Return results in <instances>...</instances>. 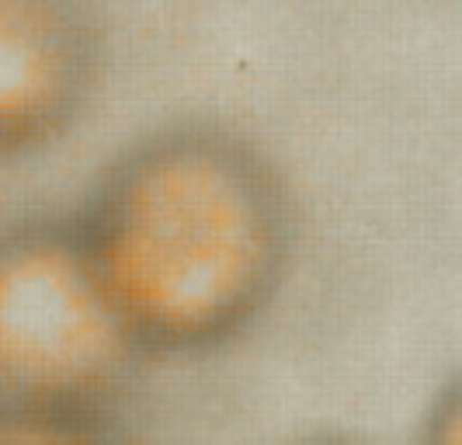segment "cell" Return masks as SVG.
I'll return each instance as SVG.
<instances>
[{"label":"cell","instance_id":"3","mask_svg":"<svg viewBox=\"0 0 462 445\" xmlns=\"http://www.w3.org/2000/svg\"><path fill=\"white\" fill-rule=\"evenodd\" d=\"M91 67L80 0H0V153L49 140L80 105Z\"/></svg>","mask_w":462,"mask_h":445},{"label":"cell","instance_id":"1","mask_svg":"<svg viewBox=\"0 0 462 445\" xmlns=\"http://www.w3.org/2000/svg\"><path fill=\"white\" fill-rule=\"evenodd\" d=\"M80 236L139 345L202 348L264 306L285 261V209L244 146L174 136L118 171Z\"/></svg>","mask_w":462,"mask_h":445},{"label":"cell","instance_id":"2","mask_svg":"<svg viewBox=\"0 0 462 445\" xmlns=\"http://www.w3.org/2000/svg\"><path fill=\"white\" fill-rule=\"evenodd\" d=\"M139 341L80 234L0 236V411L63 422L122 386Z\"/></svg>","mask_w":462,"mask_h":445}]
</instances>
